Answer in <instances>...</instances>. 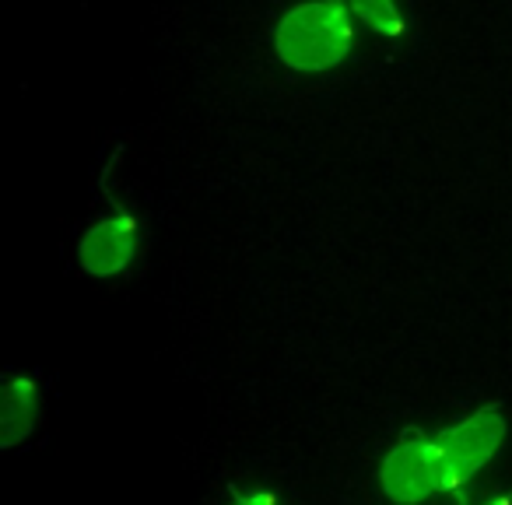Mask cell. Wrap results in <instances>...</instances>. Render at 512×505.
<instances>
[{"instance_id": "277c9868", "label": "cell", "mask_w": 512, "mask_h": 505, "mask_svg": "<svg viewBox=\"0 0 512 505\" xmlns=\"http://www.w3.org/2000/svg\"><path fill=\"white\" fill-rule=\"evenodd\" d=\"M39 421V390L29 376H15L4 386V407H0V446L11 449L29 439Z\"/></svg>"}, {"instance_id": "8992f818", "label": "cell", "mask_w": 512, "mask_h": 505, "mask_svg": "<svg viewBox=\"0 0 512 505\" xmlns=\"http://www.w3.org/2000/svg\"><path fill=\"white\" fill-rule=\"evenodd\" d=\"M228 505H278V498L271 491H235V498Z\"/></svg>"}, {"instance_id": "5b68a950", "label": "cell", "mask_w": 512, "mask_h": 505, "mask_svg": "<svg viewBox=\"0 0 512 505\" xmlns=\"http://www.w3.org/2000/svg\"><path fill=\"white\" fill-rule=\"evenodd\" d=\"M355 15L362 18L365 25H372L376 32H393L397 36L404 25H400V15L393 8V0H348Z\"/></svg>"}, {"instance_id": "3957f363", "label": "cell", "mask_w": 512, "mask_h": 505, "mask_svg": "<svg viewBox=\"0 0 512 505\" xmlns=\"http://www.w3.org/2000/svg\"><path fill=\"white\" fill-rule=\"evenodd\" d=\"M137 253V221L130 214L92 225L81 239V267L95 278L120 274Z\"/></svg>"}, {"instance_id": "52a82bcc", "label": "cell", "mask_w": 512, "mask_h": 505, "mask_svg": "<svg viewBox=\"0 0 512 505\" xmlns=\"http://www.w3.org/2000/svg\"><path fill=\"white\" fill-rule=\"evenodd\" d=\"M481 505H512V491H509V495H498V498H491V502H481Z\"/></svg>"}, {"instance_id": "6da1fadb", "label": "cell", "mask_w": 512, "mask_h": 505, "mask_svg": "<svg viewBox=\"0 0 512 505\" xmlns=\"http://www.w3.org/2000/svg\"><path fill=\"white\" fill-rule=\"evenodd\" d=\"M505 439V411L481 407L435 435L407 432L379 467V488L390 502L418 505L432 495L456 491L491 463Z\"/></svg>"}, {"instance_id": "7a4b0ae2", "label": "cell", "mask_w": 512, "mask_h": 505, "mask_svg": "<svg viewBox=\"0 0 512 505\" xmlns=\"http://www.w3.org/2000/svg\"><path fill=\"white\" fill-rule=\"evenodd\" d=\"M351 50V22L344 4L316 0L299 4L285 15L278 29V57L295 71H323L344 60Z\"/></svg>"}]
</instances>
